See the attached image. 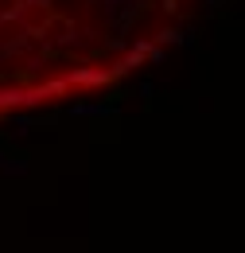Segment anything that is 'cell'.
I'll return each mask as SVG.
<instances>
[{"instance_id": "8992f818", "label": "cell", "mask_w": 245, "mask_h": 253, "mask_svg": "<svg viewBox=\"0 0 245 253\" xmlns=\"http://www.w3.org/2000/svg\"><path fill=\"white\" fill-rule=\"evenodd\" d=\"M66 113L70 117H113L117 105H105V101H74V105H66Z\"/></svg>"}, {"instance_id": "6da1fadb", "label": "cell", "mask_w": 245, "mask_h": 253, "mask_svg": "<svg viewBox=\"0 0 245 253\" xmlns=\"http://www.w3.org/2000/svg\"><path fill=\"white\" fill-rule=\"evenodd\" d=\"M43 101H51L47 94V86L39 82V86H0V109H24V105H43Z\"/></svg>"}, {"instance_id": "3957f363", "label": "cell", "mask_w": 245, "mask_h": 253, "mask_svg": "<svg viewBox=\"0 0 245 253\" xmlns=\"http://www.w3.org/2000/svg\"><path fill=\"white\" fill-rule=\"evenodd\" d=\"M148 47H152L148 39H136V43H132V47L124 51L121 59H117V66H113L109 74H113V78H124V74H132L136 66H144V51H148Z\"/></svg>"}, {"instance_id": "e0dca14e", "label": "cell", "mask_w": 245, "mask_h": 253, "mask_svg": "<svg viewBox=\"0 0 245 253\" xmlns=\"http://www.w3.org/2000/svg\"><path fill=\"white\" fill-rule=\"evenodd\" d=\"M160 8H163V12H167V16H175V12H179V0H163V4H160Z\"/></svg>"}, {"instance_id": "7a4b0ae2", "label": "cell", "mask_w": 245, "mask_h": 253, "mask_svg": "<svg viewBox=\"0 0 245 253\" xmlns=\"http://www.w3.org/2000/svg\"><path fill=\"white\" fill-rule=\"evenodd\" d=\"M62 82L66 86H109L113 82V74L109 70H101V66H66L62 70Z\"/></svg>"}, {"instance_id": "30bf717a", "label": "cell", "mask_w": 245, "mask_h": 253, "mask_svg": "<svg viewBox=\"0 0 245 253\" xmlns=\"http://www.w3.org/2000/svg\"><path fill=\"white\" fill-rule=\"evenodd\" d=\"M140 16H144V8H121V12H117V16L109 20V24H113L117 32H128V28H132V24L140 20Z\"/></svg>"}, {"instance_id": "ac0fdd59", "label": "cell", "mask_w": 245, "mask_h": 253, "mask_svg": "<svg viewBox=\"0 0 245 253\" xmlns=\"http://www.w3.org/2000/svg\"><path fill=\"white\" fill-rule=\"evenodd\" d=\"M203 4H206V8H210V12H214V8H222V4H226V0H203Z\"/></svg>"}, {"instance_id": "5b68a950", "label": "cell", "mask_w": 245, "mask_h": 253, "mask_svg": "<svg viewBox=\"0 0 245 253\" xmlns=\"http://www.w3.org/2000/svg\"><path fill=\"white\" fill-rule=\"evenodd\" d=\"M152 39H156V47H167V43H171V47H183V51L195 47V32H191V28H163V32H156Z\"/></svg>"}, {"instance_id": "4fadbf2b", "label": "cell", "mask_w": 245, "mask_h": 253, "mask_svg": "<svg viewBox=\"0 0 245 253\" xmlns=\"http://www.w3.org/2000/svg\"><path fill=\"white\" fill-rule=\"evenodd\" d=\"M43 86H47V94H51V97H62L66 90H70V86L62 82V74H59V78H51V82H43Z\"/></svg>"}, {"instance_id": "277c9868", "label": "cell", "mask_w": 245, "mask_h": 253, "mask_svg": "<svg viewBox=\"0 0 245 253\" xmlns=\"http://www.w3.org/2000/svg\"><path fill=\"white\" fill-rule=\"evenodd\" d=\"M90 35H93V32L74 28V24L66 20V24H62V32L55 35V39H47V43H51V47H59V51H70V47H86V43H90Z\"/></svg>"}, {"instance_id": "8fae6325", "label": "cell", "mask_w": 245, "mask_h": 253, "mask_svg": "<svg viewBox=\"0 0 245 253\" xmlns=\"http://www.w3.org/2000/svg\"><path fill=\"white\" fill-rule=\"evenodd\" d=\"M0 171H4V175H16V179H24V175L31 171V164H28V156H8Z\"/></svg>"}, {"instance_id": "5bb4252c", "label": "cell", "mask_w": 245, "mask_h": 253, "mask_svg": "<svg viewBox=\"0 0 245 253\" xmlns=\"http://www.w3.org/2000/svg\"><path fill=\"white\" fill-rule=\"evenodd\" d=\"M144 59H148V63H152V66H160V63H163V59H167V51H163V47H156V43H152V47L144 51Z\"/></svg>"}, {"instance_id": "2e32d148", "label": "cell", "mask_w": 245, "mask_h": 253, "mask_svg": "<svg viewBox=\"0 0 245 253\" xmlns=\"http://www.w3.org/2000/svg\"><path fill=\"white\" fill-rule=\"evenodd\" d=\"M109 51H117V55H124V51H128V43H124L121 35H117V39H109Z\"/></svg>"}, {"instance_id": "d6986e66", "label": "cell", "mask_w": 245, "mask_h": 253, "mask_svg": "<svg viewBox=\"0 0 245 253\" xmlns=\"http://www.w3.org/2000/svg\"><path fill=\"white\" fill-rule=\"evenodd\" d=\"M4 160H8V152H0V168H4Z\"/></svg>"}, {"instance_id": "9a60e30c", "label": "cell", "mask_w": 245, "mask_h": 253, "mask_svg": "<svg viewBox=\"0 0 245 253\" xmlns=\"http://www.w3.org/2000/svg\"><path fill=\"white\" fill-rule=\"evenodd\" d=\"M24 4H28L31 12H35V8H43V12H51V8H55V0H24Z\"/></svg>"}, {"instance_id": "ba28073f", "label": "cell", "mask_w": 245, "mask_h": 253, "mask_svg": "<svg viewBox=\"0 0 245 253\" xmlns=\"http://www.w3.org/2000/svg\"><path fill=\"white\" fill-rule=\"evenodd\" d=\"M28 35L20 32V35H12V39H4V43H0V63H4V59H20V55H24V51H28Z\"/></svg>"}, {"instance_id": "7c38bea8", "label": "cell", "mask_w": 245, "mask_h": 253, "mask_svg": "<svg viewBox=\"0 0 245 253\" xmlns=\"http://www.w3.org/2000/svg\"><path fill=\"white\" fill-rule=\"evenodd\" d=\"M24 70H28V74H43V70H47V51H43V55H28V59H24Z\"/></svg>"}, {"instance_id": "9c48e42d", "label": "cell", "mask_w": 245, "mask_h": 253, "mask_svg": "<svg viewBox=\"0 0 245 253\" xmlns=\"http://www.w3.org/2000/svg\"><path fill=\"white\" fill-rule=\"evenodd\" d=\"M101 4V12H105V20H113L121 8H148V0H97Z\"/></svg>"}, {"instance_id": "52a82bcc", "label": "cell", "mask_w": 245, "mask_h": 253, "mask_svg": "<svg viewBox=\"0 0 245 253\" xmlns=\"http://www.w3.org/2000/svg\"><path fill=\"white\" fill-rule=\"evenodd\" d=\"M28 4H24V0H12V4H8V8H0V28H4V24H16V28H24V24H28Z\"/></svg>"}]
</instances>
